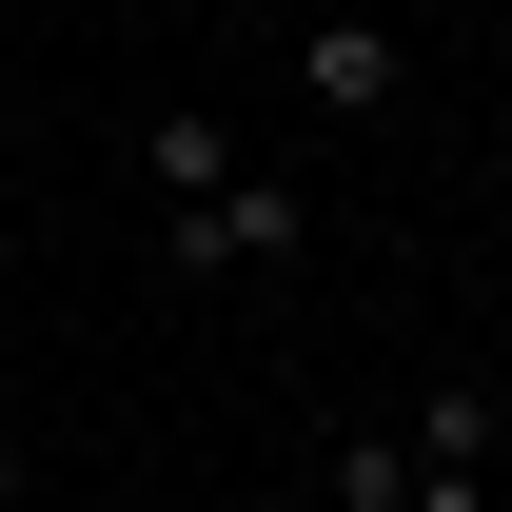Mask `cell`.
Instances as JSON below:
<instances>
[{"label":"cell","mask_w":512,"mask_h":512,"mask_svg":"<svg viewBox=\"0 0 512 512\" xmlns=\"http://www.w3.org/2000/svg\"><path fill=\"white\" fill-rule=\"evenodd\" d=\"M296 237H316V197L276 178V158H237V178L197 197V217H158V256H178V276H276Z\"/></svg>","instance_id":"cell-1"},{"label":"cell","mask_w":512,"mask_h":512,"mask_svg":"<svg viewBox=\"0 0 512 512\" xmlns=\"http://www.w3.org/2000/svg\"><path fill=\"white\" fill-rule=\"evenodd\" d=\"M394 434H414V512H493V434H512V394L434 375L414 414H394Z\"/></svg>","instance_id":"cell-2"},{"label":"cell","mask_w":512,"mask_h":512,"mask_svg":"<svg viewBox=\"0 0 512 512\" xmlns=\"http://www.w3.org/2000/svg\"><path fill=\"white\" fill-rule=\"evenodd\" d=\"M296 99H316V119H375V99H414V60H394V20L316 0V20H296Z\"/></svg>","instance_id":"cell-3"},{"label":"cell","mask_w":512,"mask_h":512,"mask_svg":"<svg viewBox=\"0 0 512 512\" xmlns=\"http://www.w3.org/2000/svg\"><path fill=\"white\" fill-rule=\"evenodd\" d=\"M138 178H158V217H197V197L237 178V119H217V99H158V119H138Z\"/></svg>","instance_id":"cell-4"},{"label":"cell","mask_w":512,"mask_h":512,"mask_svg":"<svg viewBox=\"0 0 512 512\" xmlns=\"http://www.w3.org/2000/svg\"><path fill=\"white\" fill-rule=\"evenodd\" d=\"M335 512H414V434H335Z\"/></svg>","instance_id":"cell-5"},{"label":"cell","mask_w":512,"mask_h":512,"mask_svg":"<svg viewBox=\"0 0 512 512\" xmlns=\"http://www.w3.org/2000/svg\"><path fill=\"white\" fill-rule=\"evenodd\" d=\"M0 512H40V453H20V434H0Z\"/></svg>","instance_id":"cell-6"},{"label":"cell","mask_w":512,"mask_h":512,"mask_svg":"<svg viewBox=\"0 0 512 512\" xmlns=\"http://www.w3.org/2000/svg\"><path fill=\"white\" fill-rule=\"evenodd\" d=\"M493 197H512V119H493Z\"/></svg>","instance_id":"cell-7"}]
</instances>
